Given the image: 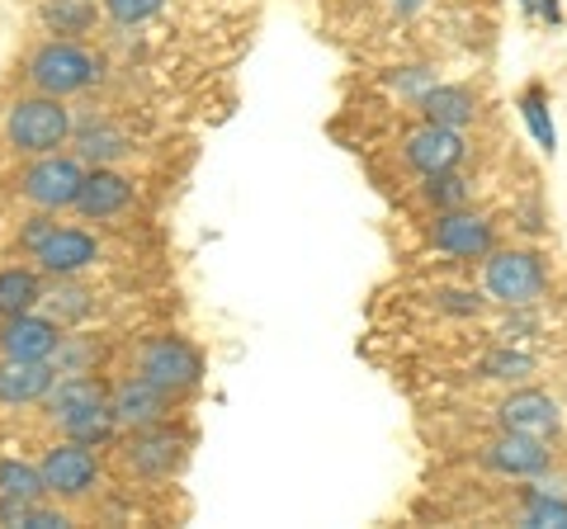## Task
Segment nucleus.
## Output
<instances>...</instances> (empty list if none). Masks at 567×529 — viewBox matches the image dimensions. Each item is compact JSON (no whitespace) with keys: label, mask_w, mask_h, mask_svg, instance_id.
Returning <instances> with one entry per match:
<instances>
[{"label":"nucleus","mask_w":567,"mask_h":529,"mask_svg":"<svg viewBox=\"0 0 567 529\" xmlns=\"http://www.w3.org/2000/svg\"><path fill=\"white\" fill-rule=\"evenodd\" d=\"M100 76H104V62L91 48H81L76 39H52L43 48H33V58H29L33 91L58 95V100L91 91V85H100Z\"/></svg>","instance_id":"f257e3e1"},{"label":"nucleus","mask_w":567,"mask_h":529,"mask_svg":"<svg viewBox=\"0 0 567 529\" xmlns=\"http://www.w3.org/2000/svg\"><path fill=\"white\" fill-rule=\"evenodd\" d=\"M6 137H10V147L24 156L58 152L71 143V110L58 95H43V91L29 100H14L6 114Z\"/></svg>","instance_id":"f03ea898"},{"label":"nucleus","mask_w":567,"mask_h":529,"mask_svg":"<svg viewBox=\"0 0 567 529\" xmlns=\"http://www.w3.org/2000/svg\"><path fill=\"white\" fill-rule=\"evenodd\" d=\"M487 293L506 308H529L548 289V264L535 251H487Z\"/></svg>","instance_id":"7ed1b4c3"},{"label":"nucleus","mask_w":567,"mask_h":529,"mask_svg":"<svg viewBox=\"0 0 567 529\" xmlns=\"http://www.w3.org/2000/svg\"><path fill=\"white\" fill-rule=\"evenodd\" d=\"M85 180V162L81 156H62V152H43L24 175H20V194L43 208V214H58V208H76V194Z\"/></svg>","instance_id":"20e7f679"},{"label":"nucleus","mask_w":567,"mask_h":529,"mask_svg":"<svg viewBox=\"0 0 567 529\" xmlns=\"http://www.w3.org/2000/svg\"><path fill=\"white\" fill-rule=\"evenodd\" d=\"M137 374L162 383L166 393H189V387H199V378H204V360H199V350L181 336H156L137 350Z\"/></svg>","instance_id":"39448f33"},{"label":"nucleus","mask_w":567,"mask_h":529,"mask_svg":"<svg viewBox=\"0 0 567 529\" xmlns=\"http://www.w3.org/2000/svg\"><path fill=\"white\" fill-rule=\"evenodd\" d=\"M39 473H43L48 497L76 501V497H85V491L95 487V478H100V464H95L91 445H81V439H66V445H52V449L43 454Z\"/></svg>","instance_id":"423d86ee"},{"label":"nucleus","mask_w":567,"mask_h":529,"mask_svg":"<svg viewBox=\"0 0 567 529\" xmlns=\"http://www.w3.org/2000/svg\"><path fill=\"white\" fill-rule=\"evenodd\" d=\"M171 402H175V393H166L162 383H152L147 374H133V378H123L110 393V412H114V421L123 431H142V426L166 421Z\"/></svg>","instance_id":"0eeeda50"},{"label":"nucleus","mask_w":567,"mask_h":529,"mask_svg":"<svg viewBox=\"0 0 567 529\" xmlns=\"http://www.w3.org/2000/svg\"><path fill=\"white\" fill-rule=\"evenodd\" d=\"M123 458H128V468L137 473V478H171V473L181 468V458H185V435L166 431V421H156V426L133 431Z\"/></svg>","instance_id":"6e6552de"},{"label":"nucleus","mask_w":567,"mask_h":529,"mask_svg":"<svg viewBox=\"0 0 567 529\" xmlns=\"http://www.w3.org/2000/svg\"><path fill=\"white\" fill-rule=\"evenodd\" d=\"M62 345V322L39 312L0 317V355L6 360H52Z\"/></svg>","instance_id":"1a4fd4ad"},{"label":"nucleus","mask_w":567,"mask_h":529,"mask_svg":"<svg viewBox=\"0 0 567 529\" xmlns=\"http://www.w3.org/2000/svg\"><path fill=\"white\" fill-rule=\"evenodd\" d=\"M33 260H39L43 274L71 279V274H85L100 260V241L91 232H81V227H52V232L33 246Z\"/></svg>","instance_id":"9d476101"},{"label":"nucleus","mask_w":567,"mask_h":529,"mask_svg":"<svg viewBox=\"0 0 567 529\" xmlns=\"http://www.w3.org/2000/svg\"><path fill=\"white\" fill-rule=\"evenodd\" d=\"M431 241H435V251H445V256L477 260L492 251V222L483 214H468V208H445V214H435Z\"/></svg>","instance_id":"9b49d317"},{"label":"nucleus","mask_w":567,"mask_h":529,"mask_svg":"<svg viewBox=\"0 0 567 529\" xmlns=\"http://www.w3.org/2000/svg\"><path fill=\"white\" fill-rule=\"evenodd\" d=\"M464 133L458 128H440V123H421V128L406 137V166L421 175H440V170H458L464 166Z\"/></svg>","instance_id":"f8f14e48"},{"label":"nucleus","mask_w":567,"mask_h":529,"mask_svg":"<svg viewBox=\"0 0 567 529\" xmlns=\"http://www.w3.org/2000/svg\"><path fill=\"white\" fill-rule=\"evenodd\" d=\"M496 421H502V431H516V435H539L548 439L563 416H558V402L548 393H535V387H520V393H511L502 407H496Z\"/></svg>","instance_id":"ddd939ff"},{"label":"nucleus","mask_w":567,"mask_h":529,"mask_svg":"<svg viewBox=\"0 0 567 529\" xmlns=\"http://www.w3.org/2000/svg\"><path fill=\"white\" fill-rule=\"evenodd\" d=\"M483 464L506 473V478H539V473L548 468V449L539 435H516V431H502L492 439V445L483 449Z\"/></svg>","instance_id":"4468645a"},{"label":"nucleus","mask_w":567,"mask_h":529,"mask_svg":"<svg viewBox=\"0 0 567 529\" xmlns=\"http://www.w3.org/2000/svg\"><path fill=\"white\" fill-rule=\"evenodd\" d=\"M52 383H58L52 360H6L0 355V407H29V402H43Z\"/></svg>","instance_id":"2eb2a0df"},{"label":"nucleus","mask_w":567,"mask_h":529,"mask_svg":"<svg viewBox=\"0 0 567 529\" xmlns=\"http://www.w3.org/2000/svg\"><path fill=\"white\" fill-rule=\"evenodd\" d=\"M128 204H133V180H123V175L110 170V166H95V170L81 180V194H76L81 218L110 222V218H118Z\"/></svg>","instance_id":"dca6fc26"},{"label":"nucleus","mask_w":567,"mask_h":529,"mask_svg":"<svg viewBox=\"0 0 567 529\" xmlns=\"http://www.w3.org/2000/svg\"><path fill=\"white\" fill-rule=\"evenodd\" d=\"M416 104H421V118L440 123V128H464V123L477 118V100H473L468 85H440L435 81Z\"/></svg>","instance_id":"f3484780"},{"label":"nucleus","mask_w":567,"mask_h":529,"mask_svg":"<svg viewBox=\"0 0 567 529\" xmlns=\"http://www.w3.org/2000/svg\"><path fill=\"white\" fill-rule=\"evenodd\" d=\"M133 143H128V133L118 128V123L110 118H95V123H85V128L76 133V156L85 166H114L118 156H128Z\"/></svg>","instance_id":"a211bd4d"},{"label":"nucleus","mask_w":567,"mask_h":529,"mask_svg":"<svg viewBox=\"0 0 567 529\" xmlns=\"http://www.w3.org/2000/svg\"><path fill=\"white\" fill-rule=\"evenodd\" d=\"M39 303H43L39 274L20 270V264H10V270H0V317H20V312H33Z\"/></svg>","instance_id":"6ab92c4d"},{"label":"nucleus","mask_w":567,"mask_h":529,"mask_svg":"<svg viewBox=\"0 0 567 529\" xmlns=\"http://www.w3.org/2000/svg\"><path fill=\"white\" fill-rule=\"evenodd\" d=\"M0 497L6 501H43V473L24 464V458H0Z\"/></svg>","instance_id":"aec40b11"},{"label":"nucleus","mask_w":567,"mask_h":529,"mask_svg":"<svg viewBox=\"0 0 567 529\" xmlns=\"http://www.w3.org/2000/svg\"><path fill=\"white\" fill-rule=\"evenodd\" d=\"M43 24L62 39H76L95 24V0H48L43 6Z\"/></svg>","instance_id":"412c9836"},{"label":"nucleus","mask_w":567,"mask_h":529,"mask_svg":"<svg viewBox=\"0 0 567 529\" xmlns=\"http://www.w3.org/2000/svg\"><path fill=\"white\" fill-rule=\"evenodd\" d=\"M66 439H81V445H104L114 431H118V421H114V412H110V402H100V407H91V412H81V416H71L66 421Z\"/></svg>","instance_id":"4be33fe9"},{"label":"nucleus","mask_w":567,"mask_h":529,"mask_svg":"<svg viewBox=\"0 0 567 529\" xmlns=\"http://www.w3.org/2000/svg\"><path fill=\"white\" fill-rule=\"evenodd\" d=\"M425 204L435 208V214H445V208H464L468 204V180H458L454 170H440V175H425Z\"/></svg>","instance_id":"5701e85b"},{"label":"nucleus","mask_w":567,"mask_h":529,"mask_svg":"<svg viewBox=\"0 0 567 529\" xmlns=\"http://www.w3.org/2000/svg\"><path fill=\"white\" fill-rule=\"evenodd\" d=\"M525 525L529 529H567V501L558 497V491H548V487H535L529 491V506H525Z\"/></svg>","instance_id":"b1692460"},{"label":"nucleus","mask_w":567,"mask_h":529,"mask_svg":"<svg viewBox=\"0 0 567 529\" xmlns=\"http://www.w3.org/2000/svg\"><path fill=\"white\" fill-rule=\"evenodd\" d=\"M520 114H525V123H529V133H535V143H539L544 152H554V147H558V128H554V118H548V104H544L539 91H525V95H520Z\"/></svg>","instance_id":"393cba45"},{"label":"nucleus","mask_w":567,"mask_h":529,"mask_svg":"<svg viewBox=\"0 0 567 529\" xmlns=\"http://www.w3.org/2000/svg\"><path fill=\"white\" fill-rule=\"evenodd\" d=\"M100 355V350L91 345V341H71V336H62V345H58V355H52V369L66 378V374H91V360Z\"/></svg>","instance_id":"a878e982"},{"label":"nucleus","mask_w":567,"mask_h":529,"mask_svg":"<svg viewBox=\"0 0 567 529\" xmlns=\"http://www.w3.org/2000/svg\"><path fill=\"white\" fill-rule=\"evenodd\" d=\"M483 374H487V378L520 383V378L535 374V360H529V355H516V350H496V355L483 360Z\"/></svg>","instance_id":"bb28decb"},{"label":"nucleus","mask_w":567,"mask_h":529,"mask_svg":"<svg viewBox=\"0 0 567 529\" xmlns=\"http://www.w3.org/2000/svg\"><path fill=\"white\" fill-rule=\"evenodd\" d=\"M48 303H52V322H81V317H91V293L85 289H58Z\"/></svg>","instance_id":"cd10ccee"},{"label":"nucleus","mask_w":567,"mask_h":529,"mask_svg":"<svg viewBox=\"0 0 567 529\" xmlns=\"http://www.w3.org/2000/svg\"><path fill=\"white\" fill-rule=\"evenodd\" d=\"M162 6L166 0H104V14H110L114 24H142V20H152Z\"/></svg>","instance_id":"c85d7f7f"},{"label":"nucleus","mask_w":567,"mask_h":529,"mask_svg":"<svg viewBox=\"0 0 567 529\" xmlns=\"http://www.w3.org/2000/svg\"><path fill=\"white\" fill-rule=\"evenodd\" d=\"M435 85V72H425V66H406L402 76H393V91H402V95H425Z\"/></svg>","instance_id":"c756f323"},{"label":"nucleus","mask_w":567,"mask_h":529,"mask_svg":"<svg viewBox=\"0 0 567 529\" xmlns=\"http://www.w3.org/2000/svg\"><path fill=\"white\" fill-rule=\"evenodd\" d=\"M52 227H58V222H52L48 214H43V218H33V222L24 227V232H20V246H24V251H33V246H39V241L52 232Z\"/></svg>","instance_id":"7c9ffc66"},{"label":"nucleus","mask_w":567,"mask_h":529,"mask_svg":"<svg viewBox=\"0 0 567 529\" xmlns=\"http://www.w3.org/2000/svg\"><path fill=\"white\" fill-rule=\"evenodd\" d=\"M445 298V308H454V312H477L483 303H477V293H440Z\"/></svg>","instance_id":"2f4dec72"},{"label":"nucleus","mask_w":567,"mask_h":529,"mask_svg":"<svg viewBox=\"0 0 567 529\" xmlns=\"http://www.w3.org/2000/svg\"><path fill=\"white\" fill-rule=\"evenodd\" d=\"M388 6H393L398 14H412V10H421V6H425V0H388Z\"/></svg>","instance_id":"473e14b6"},{"label":"nucleus","mask_w":567,"mask_h":529,"mask_svg":"<svg viewBox=\"0 0 567 529\" xmlns=\"http://www.w3.org/2000/svg\"><path fill=\"white\" fill-rule=\"evenodd\" d=\"M539 10L548 14V20H563V10H558V0H539Z\"/></svg>","instance_id":"72a5a7b5"}]
</instances>
